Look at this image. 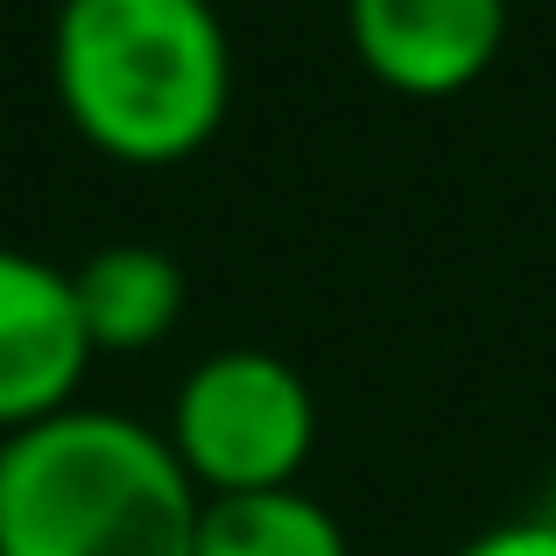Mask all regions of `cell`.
<instances>
[{"mask_svg": "<svg viewBox=\"0 0 556 556\" xmlns=\"http://www.w3.org/2000/svg\"><path fill=\"white\" fill-rule=\"evenodd\" d=\"M50 85L92 155L177 169L232 113V36L212 0H56Z\"/></svg>", "mask_w": 556, "mask_h": 556, "instance_id": "1", "label": "cell"}, {"mask_svg": "<svg viewBox=\"0 0 556 556\" xmlns=\"http://www.w3.org/2000/svg\"><path fill=\"white\" fill-rule=\"evenodd\" d=\"M353 64L394 99H458L501 64L507 0H345Z\"/></svg>", "mask_w": 556, "mask_h": 556, "instance_id": "4", "label": "cell"}, {"mask_svg": "<svg viewBox=\"0 0 556 556\" xmlns=\"http://www.w3.org/2000/svg\"><path fill=\"white\" fill-rule=\"evenodd\" d=\"M451 556H556V529H549L543 515H515V521L479 529L472 543H458Z\"/></svg>", "mask_w": 556, "mask_h": 556, "instance_id": "8", "label": "cell"}, {"mask_svg": "<svg viewBox=\"0 0 556 556\" xmlns=\"http://www.w3.org/2000/svg\"><path fill=\"white\" fill-rule=\"evenodd\" d=\"M92 359L99 353L85 339L71 268L0 247V437H22L78 408Z\"/></svg>", "mask_w": 556, "mask_h": 556, "instance_id": "5", "label": "cell"}, {"mask_svg": "<svg viewBox=\"0 0 556 556\" xmlns=\"http://www.w3.org/2000/svg\"><path fill=\"white\" fill-rule=\"evenodd\" d=\"M204 493L169 437L121 408H64L0 437V556H198Z\"/></svg>", "mask_w": 556, "mask_h": 556, "instance_id": "2", "label": "cell"}, {"mask_svg": "<svg viewBox=\"0 0 556 556\" xmlns=\"http://www.w3.org/2000/svg\"><path fill=\"white\" fill-rule=\"evenodd\" d=\"M198 556H353V535L317 493L275 486V493L204 501Z\"/></svg>", "mask_w": 556, "mask_h": 556, "instance_id": "7", "label": "cell"}, {"mask_svg": "<svg viewBox=\"0 0 556 556\" xmlns=\"http://www.w3.org/2000/svg\"><path fill=\"white\" fill-rule=\"evenodd\" d=\"M535 515H543L549 529H556V458H549V479H543V507H535Z\"/></svg>", "mask_w": 556, "mask_h": 556, "instance_id": "9", "label": "cell"}, {"mask_svg": "<svg viewBox=\"0 0 556 556\" xmlns=\"http://www.w3.org/2000/svg\"><path fill=\"white\" fill-rule=\"evenodd\" d=\"M71 296H78L85 339L92 353H155L169 331L184 325V268L149 240H113L71 268Z\"/></svg>", "mask_w": 556, "mask_h": 556, "instance_id": "6", "label": "cell"}, {"mask_svg": "<svg viewBox=\"0 0 556 556\" xmlns=\"http://www.w3.org/2000/svg\"><path fill=\"white\" fill-rule=\"evenodd\" d=\"M163 437L204 501L275 493L317 458V394L268 345H218L177 380Z\"/></svg>", "mask_w": 556, "mask_h": 556, "instance_id": "3", "label": "cell"}]
</instances>
